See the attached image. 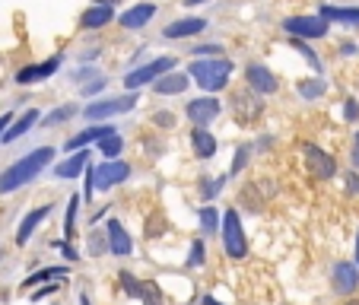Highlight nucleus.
Wrapping results in <instances>:
<instances>
[{
	"label": "nucleus",
	"instance_id": "nucleus-1",
	"mask_svg": "<svg viewBox=\"0 0 359 305\" xmlns=\"http://www.w3.org/2000/svg\"><path fill=\"white\" fill-rule=\"evenodd\" d=\"M51 159H55V149L51 147H39L35 153H29V156H22L20 163H13L4 175H0V194H10V191L22 188L26 182H32L35 175H39L45 165H51Z\"/></svg>",
	"mask_w": 359,
	"mask_h": 305
},
{
	"label": "nucleus",
	"instance_id": "nucleus-2",
	"mask_svg": "<svg viewBox=\"0 0 359 305\" xmlns=\"http://www.w3.org/2000/svg\"><path fill=\"white\" fill-rule=\"evenodd\" d=\"M191 76H194V83L201 89H207V93H217V89H223L226 83H229V74H232V61H226V57H207V61H194L188 70Z\"/></svg>",
	"mask_w": 359,
	"mask_h": 305
},
{
	"label": "nucleus",
	"instance_id": "nucleus-3",
	"mask_svg": "<svg viewBox=\"0 0 359 305\" xmlns=\"http://www.w3.org/2000/svg\"><path fill=\"white\" fill-rule=\"evenodd\" d=\"M261 111H264V105H261V95L255 89H238L232 95V118H236V124L248 128V124H255L261 118Z\"/></svg>",
	"mask_w": 359,
	"mask_h": 305
},
{
	"label": "nucleus",
	"instance_id": "nucleus-4",
	"mask_svg": "<svg viewBox=\"0 0 359 305\" xmlns=\"http://www.w3.org/2000/svg\"><path fill=\"white\" fill-rule=\"evenodd\" d=\"M223 248H226V255L229 258H245L248 255V242H245V232H242V219H238V213L236 210H229L223 217Z\"/></svg>",
	"mask_w": 359,
	"mask_h": 305
},
{
	"label": "nucleus",
	"instance_id": "nucleus-5",
	"mask_svg": "<svg viewBox=\"0 0 359 305\" xmlns=\"http://www.w3.org/2000/svg\"><path fill=\"white\" fill-rule=\"evenodd\" d=\"M128 175H130V165H128V163H118V159H105L99 169H93V188L109 191V188H115V184H121Z\"/></svg>",
	"mask_w": 359,
	"mask_h": 305
},
{
	"label": "nucleus",
	"instance_id": "nucleus-6",
	"mask_svg": "<svg viewBox=\"0 0 359 305\" xmlns=\"http://www.w3.org/2000/svg\"><path fill=\"white\" fill-rule=\"evenodd\" d=\"M137 105V95H121V99H105V102H93V105H86L83 109V115L89 118V121H99V118H111V115H124V111H130Z\"/></svg>",
	"mask_w": 359,
	"mask_h": 305
},
{
	"label": "nucleus",
	"instance_id": "nucleus-7",
	"mask_svg": "<svg viewBox=\"0 0 359 305\" xmlns=\"http://www.w3.org/2000/svg\"><path fill=\"white\" fill-rule=\"evenodd\" d=\"M172 67H175V57H159V61H149V64H143V67L130 70V74L124 76V86H128V89H140L143 83L156 80V76H163L165 70H172Z\"/></svg>",
	"mask_w": 359,
	"mask_h": 305
},
{
	"label": "nucleus",
	"instance_id": "nucleus-8",
	"mask_svg": "<svg viewBox=\"0 0 359 305\" xmlns=\"http://www.w3.org/2000/svg\"><path fill=\"white\" fill-rule=\"evenodd\" d=\"M283 29L296 39H321V35H327V20H321V16H290Z\"/></svg>",
	"mask_w": 359,
	"mask_h": 305
},
{
	"label": "nucleus",
	"instance_id": "nucleus-9",
	"mask_svg": "<svg viewBox=\"0 0 359 305\" xmlns=\"http://www.w3.org/2000/svg\"><path fill=\"white\" fill-rule=\"evenodd\" d=\"M302 153H305V165H309L312 178H334V172H337L334 156H327L325 149H318V147H302Z\"/></svg>",
	"mask_w": 359,
	"mask_h": 305
},
{
	"label": "nucleus",
	"instance_id": "nucleus-10",
	"mask_svg": "<svg viewBox=\"0 0 359 305\" xmlns=\"http://www.w3.org/2000/svg\"><path fill=\"white\" fill-rule=\"evenodd\" d=\"M245 76H248V86L255 89L258 95H271V93H277V76H273L267 67H261V64H248Z\"/></svg>",
	"mask_w": 359,
	"mask_h": 305
},
{
	"label": "nucleus",
	"instance_id": "nucleus-11",
	"mask_svg": "<svg viewBox=\"0 0 359 305\" xmlns=\"http://www.w3.org/2000/svg\"><path fill=\"white\" fill-rule=\"evenodd\" d=\"M219 115V102L217 99H194L188 102V118L197 124V128H207L213 118Z\"/></svg>",
	"mask_w": 359,
	"mask_h": 305
},
{
	"label": "nucleus",
	"instance_id": "nucleus-12",
	"mask_svg": "<svg viewBox=\"0 0 359 305\" xmlns=\"http://www.w3.org/2000/svg\"><path fill=\"white\" fill-rule=\"evenodd\" d=\"M109 251L115 258H128L134 251V242H130V236L124 232V226L118 219H109Z\"/></svg>",
	"mask_w": 359,
	"mask_h": 305
},
{
	"label": "nucleus",
	"instance_id": "nucleus-13",
	"mask_svg": "<svg viewBox=\"0 0 359 305\" xmlns=\"http://www.w3.org/2000/svg\"><path fill=\"white\" fill-rule=\"evenodd\" d=\"M334 292H340V296H350L353 290L359 286V271L356 264H337L334 267Z\"/></svg>",
	"mask_w": 359,
	"mask_h": 305
},
{
	"label": "nucleus",
	"instance_id": "nucleus-14",
	"mask_svg": "<svg viewBox=\"0 0 359 305\" xmlns=\"http://www.w3.org/2000/svg\"><path fill=\"white\" fill-rule=\"evenodd\" d=\"M61 67V57H51V61H45V64H32V67H22L20 74H16V83H39V80H45V76H55V70Z\"/></svg>",
	"mask_w": 359,
	"mask_h": 305
},
{
	"label": "nucleus",
	"instance_id": "nucleus-15",
	"mask_svg": "<svg viewBox=\"0 0 359 305\" xmlns=\"http://www.w3.org/2000/svg\"><path fill=\"white\" fill-rule=\"evenodd\" d=\"M121 286L130 292V296H140L147 305H159V290L156 286H143L137 277H130V273H121Z\"/></svg>",
	"mask_w": 359,
	"mask_h": 305
},
{
	"label": "nucleus",
	"instance_id": "nucleus-16",
	"mask_svg": "<svg viewBox=\"0 0 359 305\" xmlns=\"http://www.w3.org/2000/svg\"><path fill=\"white\" fill-rule=\"evenodd\" d=\"M203 26H207V20H201V16L178 20V22H172V26H165V39H188V35L203 32Z\"/></svg>",
	"mask_w": 359,
	"mask_h": 305
},
{
	"label": "nucleus",
	"instance_id": "nucleus-17",
	"mask_svg": "<svg viewBox=\"0 0 359 305\" xmlns=\"http://www.w3.org/2000/svg\"><path fill=\"white\" fill-rule=\"evenodd\" d=\"M153 16H156V4H140V7H130L128 13L121 16V26L124 29H140V26H147Z\"/></svg>",
	"mask_w": 359,
	"mask_h": 305
},
{
	"label": "nucleus",
	"instance_id": "nucleus-18",
	"mask_svg": "<svg viewBox=\"0 0 359 305\" xmlns=\"http://www.w3.org/2000/svg\"><path fill=\"white\" fill-rule=\"evenodd\" d=\"M153 89H156L159 95H175V93H184V89H188V76L165 70V74L156 80V86H153Z\"/></svg>",
	"mask_w": 359,
	"mask_h": 305
},
{
	"label": "nucleus",
	"instance_id": "nucleus-19",
	"mask_svg": "<svg viewBox=\"0 0 359 305\" xmlns=\"http://www.w3.org/2000/svg\"><path fill=\"white\" fill-rule=\"evenodd\" d=\"M105 134H115V128H109V124H102V128H86V130H80V134L70 137V140H67V149H83L86 143L99 140V137H105Z\"/></svg>",
	"mask_w": 359,
	"mask_h": 305
},
{
	"label": "nucleus",
	"instance_id": "nucleus-20",
	"mask_svg": "<svg viewBox=\"0 0 359 305\" xmlns=\"http://www.w3.org/2000/svg\"><path fill=\"white\" fill-rule=\"evenodd\" d=\"M48 213H51V207H39V210H32V213H29V217L20 223V232H16V242H20V245H26V242H29V236H32V232H35V226H39L41 219H48Z\"/></svg>",
	"mask_w": 359,
	"mask_h": 305
},
{
	"label": "nucleus",
	"instance_id": "nucleus-21",
	"mask_svg": "<svg viewBox=\"0 0 359 305\" xmlns=\"http://www.w3.org/2000/svg\"><path fill=\"white\" fill-rule=\"evenodd\" d=\"M191 143H194V153L201 159H210L213 153H217V140H213V134H207L203 128H194V134H191Z\"/></svg>",
	"mask_w": 359,
	"mask_h": 305
},
{
	"label": "nucleus",
	"instance_id": "nucleus-22",
	"mask_svg": "<svg viewBox=\"0 0 359 305\" xmlns=\"http://www.w3.org/2000/svg\"><path fill=\"white\" fill-rule=\"evenodd\" d=\"M86 163H89V153H83V149H80V153H74V156H70L67 163L57 165L55 175H57V178H76L83 169H86Z\"/></svg>",
	"mask_w": 359,
	"mask_h": 305
},
{
	"label": "nucleus",
	"instance_id": "nucleus-23",
	"mask_svg": "<svg viewBox=\"0 0 359 305\" xmlns=\"http://www.w3.org/2000/svg\"><path fill=\"white\" fill-rule=\"evenodd\" d=\"M111 22V7H93V10H86V13L80 16V26L83 29H99V26H109Z\"/></svg>",
	"mask_w": 359,
	"mask_h": 305
},
{
	"label": "nucleus",
	"instance_id": "nucleus-24",
	"mask_svg": "<svg viewBox=\"0 0 359 305\" xmlns=\"http://www.w3.org/2000/svg\"><path fill=\"white\" fill-rule=\"evenodd\" d=\"M321 20H334V22H350V26H359V10L356 7H321Z\"/></svg>",
	"mask_w": 359,
	"mask_h": 305
},
{
	"label": "nucleus",
	"instance_id": "nucleus-25",
	"mask_svg": "<svg viewBox=\"0 0 359 305\" xmlns=\"http://www.w3.org/2000/svg\"><path fill=\"white\" fill-rule=\"evenodd\" d=\"M35 121H39V111H35V109H29L26 115H22L20 121L13 124V128H10V130H4V134H0V137H4V143H13L16 137H22L29 128H35Z\"/></svg>",
	"mask_w": 359,
	"mask_h": 305
},
{
	"label": "nucleus",
	"instance_id": "nucleus-26",
	"mask_svg": "<svg viewBox=\"0 0 359 305\" xmlns=\"http://www.w3.org/2000/svg\"><path fill=\"white\" fill-rule=\"evenodd\" d=\"M99 153H102L105 159H115L118 153H121V137H118V130H115V134L99 137Z\"/></svg>",
	"mask_w": 359,
	"mask_h": 305
},
{
	"label": "nucleus",
	"instance_id": "nucleus-27",
	"mask_svg": "<svg viewBox=\"0 0 359 305\" xmlns=\"http://www.w3.org/2000/svg\"><path fill=\"white\" fill-rule=\"evenodd\" d=\"M64 273H67V267H45V271H39V273H32V277L26 280V290L29 286H39V283H45V280H55V277H64Z\"/></svg>",
	"mask_w": 359,
	"mask_h": 305
},
{
	"label": "nucleus",
	"instance_id": "nucleus-28",
	"mask_svg": "<svg viewBox=\"0 0 359 305\" xmlns=\"http://www.w3.org/2000/svg\"><path fill=\"white\" fill-rule=\"evenodd\" d=\"M74 115H76V105H64V109L51 111V115H48V118H45V124H48V128H55V124L67 121V118H74Z\"/></svg>",
	"mask_w": 359,
	"mask_h": 305
},
{
	"label": "nucleus",
	"instance_id": "nucleus-29",
	"mask_svg": "<svg viewBox=\"0 0 359 305\" xmlns=\"http://www.w3.org/2000/svg\"><path fill=\"white\" fill-rule=\"evenodd\" d=\"M299 93H302V99H318L321 93H325V80H309L299 86Z\"/></svg>",
	"mask_w": 359,
	"mask_h": 305
},
{
	"label": "nucleus",
	"instance_id": "nucleus-30",
	"mask_svg": "<svg viewBox=\"0 0 359 305\" xmlns=\"http://www.w3.org/2000/svg\"><path fill=\"white\" fill-rule=\"evenodd\" d=\"M76 207H80V194H74L70 197V203H67V223H64V232H67V238L74 236V219H76Z\"/></svg>",
	"mask_w": 359,
	"mask_h": 305
},
{
	"label": "nucleus",
	"instance_id": "nucleus-31",
	"mask_svg": "<svg viewBox=\"0 0 359 305\" xmlns=\"http://www.w3.org/2000/svg\"><path fill=\"white\" fill-rule=\"evenodd\" d=\"M201 223L207 232H219V219H217V210H213V207H203L201 210Z\"/></svg>",
	"mask_w": 359,
	"mask_h": 305
},
{
	"label": "nucleus",
	"instance_id": "nucleus-32",
	"mask_svg": "<svg viewBox=\"0 0 359 305\" xmlns=\"http://www.w3.org/2000/svg\"><path fill=\"white\" fill-rule=\"evenodd\" d=\"M248 156H251V147H242V149H238V156H236V163H232L229 175H238V172H242V165L248 163Z\"/></svg>",
	"mask_w": 359,
	"mask_h": 305
},
{
	"label": "nucleus",
	"instance_id": "nucleus-33",
	"mask_svg": "<svg viewBox=\"0 0 359 305\" xmlns=\"http://www.w3.org/2000/svg\"><path fill=\"white\" fill-rule=\"evenodd\" d=\"M188 264H191V267H201V264H203V242H201V238H197V242L191 245V258H188Z\"/></svg>",
	"mask_w": 359,
	"mask_h": 305
},
{
	"label": "nucleus",
	"instance_id": "nucleus-34",
	"mask_svg": "<svg viewBox=\"0 0 359 305\" xmlns=\"http://www.w3.org/2000/svg\"><path fill=\"white\" fill-rule=\"evenodd\" d=\"M223 182H226V178H213V182L210 184H207V182H203V197H217L219 194V188H223Z\"/></svg>",
	"mask_w": 359,
	"mask_h": 305
},
{
	"label": "nucleus",
	"instance_id": "nucleus-35",
	"mask_svg": "<svg viewBox=\"0 0 359 305\" xmlns=\"http://www.w3.org/2000/svg\"><path fill=\"white\" fill-rule=\"evenodd\" d=\"M194 51H197V55H207V57H217L223 48H219V45H201V48H194Z\"/></svg>",
	"mask_w": 359,
	"mask_h": 305
},
{
	"label": "nucleus",
	"instance_id": "nucleus-36",
	"mask_svg": "<svg viewBox=\"0 0 359 305\" xmlns=\"http://www.w3.org/2000/svg\"><path fill=\"white\" fill-rule=\"evenodd\" d=\"M344 115H346V118H350V121H356V118H359V105H356V102H346V109H344Z\"/></svg>",
	"mask_w": 359,
	"mask_h": 305
},
{
	"label": "nucleus",
	"instance_id": "nucleus-37",
	"mask_svg": "<svg viewBox=\"0 0 359 305\" xmlns=\"http://www.w3.org/2000/svg\"><path fill=\"white\" fill-rule=\"evenodd\" d=\"M89 251H93V255H99V251H102V238H99V232H95V236L89 238Z\"/></svg>",
	"mask_w": 359,
	"mask_h": 305
},
{
	"label": "nucleus",
	"instance_id": "nucleus-38",
	"mask_svg": "<svg viewBox=\"0 0 359 305\" xmlns=\"http://www.w3.org/2000/svg\"><path fill=\"white\" fill-rule=\"evenodd\" d=\"M350 178V182H346V191H350V194H356L359 191V175H346Z\"/></svg>",
	"mask_w": 359,
	"mask_h": 305
},
{
	"label": "nucleus",
	"instance_id": "nucleus-39",
	"mask_svg": "<svg viewBox=\"0 0 359 305\" xmlns=\"http://www.w3.org/2000/svg\"><path fill=\"white\" fill-rule=\"evenodd\" d=\"M102 86H105V80H95V83H89V86L83 89V93H86V95H93V93H99Z\"/></svg>",
	"mask_w": 359,
	"mask_h": 305
},
{
	"label": "nucleus",
	"instance_id": "nucleus-40",
	"mask_svg": "<svg viewBox=\"0 0 359 305\" xmlns=\"http://www.w3.org/2000/svg\"><path fill=\"white\" fill-rule=\"evenodd\" d=\"M156 124H163V128H169V124H172V115H169V111H159V115H156Z\"/></svg>",
	"mask_w": 359,
	"mask_h": 305
},
{
	"label": "nucleus",
	"instance_id": "nucleus-41",
	"mask_svg": "<svg viewBox=\"0 0 359 305\" xmlns=\"http://www.w3.org/2000/svg\"><path fill=\"white\" fill-rule=\"evenodd\" d=\"M353 165L359 169V134H356V140H353Z\"/></svg>",
	"mask_w": 359,
	"mask_h": 305
},
{
	"label": "nucleus",
	"instance_id": "nucleus-42",
	"mask_svg": "<svg viewBox=\"0 0 359 305\" xmlns=\"http://www.w3.org/2000/svg\"><path fill=\"white\" fill-rule=\"evenodd\" d=\"M10 121H13V115H10V111H4V118H0V134H4V128H10Z\"/></svg>",
	"mask_w": 359,
	"mask_h": 305
},
{
	"label": "nucleus",
	"instance_id": "nucleus-43",
	"mask_svg": "<svg viewBox=\"0 0 359 305\" xmlns=\"http://www.w3.org/2000/svg\"><path fill=\"white\" fill-rule=\"evenodd\" d=\"M203 305H223V302H217L213 296H207V299H203Z\"/></svg>",
	"mask_w": 359,
	"mask_h": 305
},
{
	"label": "nucleus",
	"instance_id": "nucleus-44",
	"mask_svg": "<svg viewBox=\"0 0 359 305\" xmlns=\"http://www.w3.org/2000/svg\"><path fill=\"white\" fill-rule=\"evenodd\" d=\"M102 7H111V4H118V0H99Z\"/></svg>",
	"mask_w": 359,
	"mask_h": 305
},
{
	"label": "nucleus",
	"instance_id": "nucleus-45",
	"mask_svg": "<svg viewBox=\"0 0 359 305\" xmlns=\"http://www.w3.org/2000/svg\"><path fill=\"white\" fill-rule=\"evenodd\" d=\"M184 4H188V7H197V4H203V0H184Z\"/></svg>",
	"mask_w": 359,
	"mask_h": 305
},
{
	"label": "nucleus",
	"instance_id": "nucleus-46",
	"mask_svg": "<svg viewBox=\"0 0 359 305\" xmlns=\"http://www.w3.org/2000/svg\"><path fill=\"white\" fill-rule=\"evenodd\" d=\"M356 264H359V236H356Z\"/></svg>",
	"mask_w": 359,
	"mask_h": 305
},
{
	"label": "nucleus",
	"instance_id": "nucleus-47",
	"mask_svg": "<svg viewBox=\"0 0 359 305\" xmlns=\"http://www.w3.org/2000/svg\"><path fill=\"white\" fill-rule=\"evenodd\" d=\"M80 305H93V302H89V299H86V296H83V299H80Z\"/></svg>",
	"mask_w": 359,
	"mask_h": 305
},
{
	"label": "nucleus",
	"instance_id": "nucleus-48",
	"mask_svg": "<svg viewBox=\"0 0 359 305\" xmlns=\"http://www.w3.org/2000/svg\"><path fill=\"white\" fill-rule=\"evenodd\" d=\"M346 305H359V299H350V302H346Z\"/></svg>",
	"mask_w": 359,
	"mask_h": 305
}]
</instances>
